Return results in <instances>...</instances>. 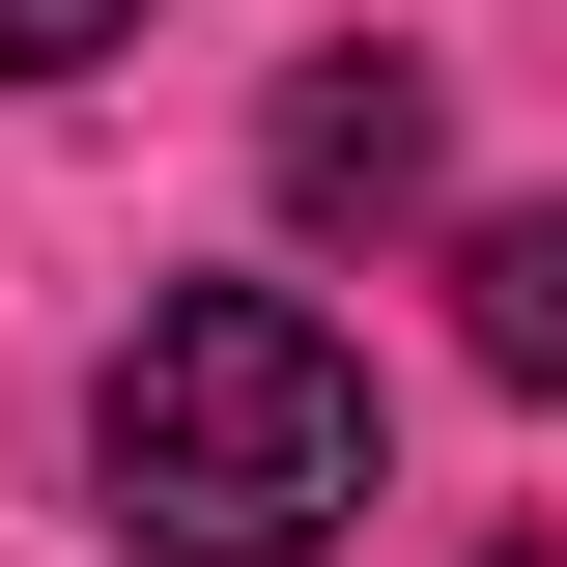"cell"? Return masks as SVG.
<instances>
[{"instance_id": "obj_1", "label": "cell", "mask_w": 567, "mask_h": 567, "mask_svg": "<svg viewBox=\"0 0 567 567\" xmlns=\"http://www.w3.org/2000/svg\"><path fill=\"white\" fill-rule=\"evenodd\" d=\"M85 483H114L142 567H312L369 511V341L284 312V284H171L85 369Z\"/></svg>"}, {"instance_id": "obj_2", "label": "cell", "mask_w": 567, "mask_h": 567, "mask_svg": "<svg viewBox=\"0 0 567 567\" xmlns=\"http://www.w3.org/2000/svg\"><path fill=\"white\" fill-rule=\"evenodd\" d=\"M312 227H425L454 199V85L398 58V29H341V58H284V142H256Z\"/></svg>"}, {"instance_id": "obj_3", "label": "cell", "mask_w": 567, "mask_h": 567, "mask_svg": "<svg viewBox=\"0 0 567 567\" xmlns=\"http://www.w3.org/2000/svg\"><path fill=\"white\" fill-rule=\"evenodd\" d=\"M454 341H483L511 398H567V199H483V227H454Z\"/></svg>"}, {"instance_id": "obj_4", "label": "cell", "mask_w": 567, "mask_h": 567, "mask_svg": "<svg viewBox=\"0 0 567 567\" xmlns=\"http://www.w3.org/2000/svg\"><path fill=\"white\" fill-rule=\"evenodd\" d=\"M85 58H142V0H0V85H85Z\"/></svg>"}, {"instance_id": "obj_5", "label": "cell", "mask_w": 567, "mask_h": 567, "mask_svg": "<svg viewBox=\"0 0 567 567\" xmlns=\"http://www.w3.org/2000/svg\"><path fill=\"white\" fill-rule=\"evenodd\" d=\"M511 567H539V539H511Z\"/></svg>"}]
</instances>
